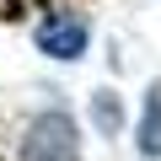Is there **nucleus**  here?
<instances>
[{
  "label": "nucleus",
  "mask_w": 161,
  "mask_h": 161,
  "mask_svg": "<svg viewBox=\"0 0 161 161\" xmlns=\"http://www.w3.org/2000/svg\"><path fill=\"white\" fill-rule=\"evenodd\" d=\"M134 150L145 161H161V80L145 86V102H140V118H134Z\"/></svg>",
  "instance_id": "obj_3"
},
{
  "label": "nucleus",
  "mask_w": 161,
  "mask_h": 161,
  "mask_svg": "<svg viewBox=\"0 0 161 161\" xmlns=\"http://www.w3.org/2000/svg\"><path fill=\"white\" fill-rule=\"evenodd\" d=\"M86 43H92V27H86V16H70V11H59V16H48L43 27H38V48L48 54V59H80L86 54Z\"/></svg>",
  "instance_id": "obj_2"
},
{
  "label": "nucleus",
  "mask_w": 161,
  "mask_h": 161,
  "mask_svg": "<svg viewBox=\"0 0 161 161\" xmlns=\"http://www.w3.org/2000/svg\"><path fill=\"white\" fill-rule=\"evenodd\" d=\"M92 124L102 129V140H113V134L124 129V102H118V92H113V86L92 92Z\"/></svg>",
  "instance_id": "obj_4"
},
{
  "label": "nucleus",
  "mask_w": 161,
  "mask_h": 161,
  "mask_svg": "<svg viewBox=\"0 0 161 161\" xmlns=\"http://www.w3.org/2000/svg\"><path fill=\"white\" fill-rule=\"evenodd\" d=\"M16 161H80V129H75V118H70L64 108L38 113V118L22 129Z\"/></svg>",
  "instance_id": "obj_1"
}]
</instances>
